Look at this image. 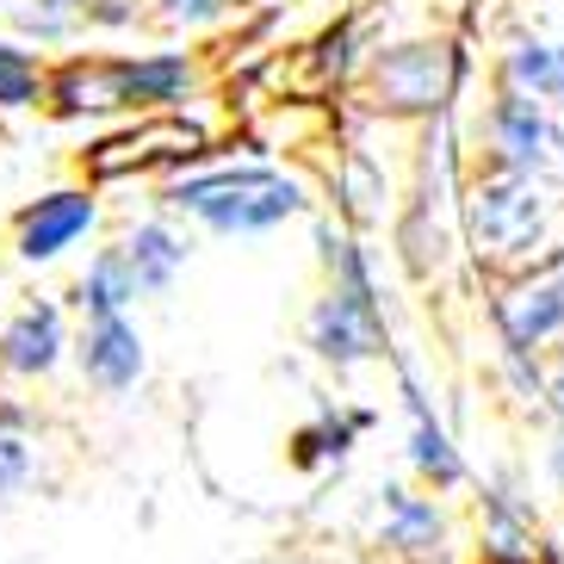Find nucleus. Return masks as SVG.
Returning <instances> with one entry per match:
<instances>
[{"mask_svg": "<svg viewBox=\"0 0 564 564\" xmlns=\"http://www.w3.org/2000/svg\"><path fill=\"white\" fill-rule=\"evenodd\" d=\"M316 261H323V292L304 316V348L329 372H366L398 354L391 341V316L379 299V267L354 224L316 217Z\"/></svg>", "mask_w": 564, "mask_h": 564, "instance_id": "f257e3e1", "label": "nucleus"}, {"mask_svg": "<svg viewBox=\"0 0 564 564\" xmlns=\"http://www.w3.org/2000/svg\"><path fill=\"white\" fill-rule=\"evenodd\" d=\"M162 212L193 217L212 236H273L311 217V186L273 162H212L162 181Z\"/></svg>", "mask_w": 564, "mask_h": 564, "instance_id": "f03ea898", "label": "nucleus"}, {"mask_svg": "<svg viewBox=\"0 0 564 564\" xmlns=\"http://www.w3.org/2000/svg\"><path fill=\"white\" fill-rule=\"evenodd\" d=\"M205 68L186 51L150 56H68L51 68V112L56 118H112V112H174L199 94Z\"/></svg>", "mask_w": 564, "mask_h": 564, "instance_id": "7ed1b4c3", "label": "nucleus"}, {"mask_svg": "<svg viewBox=\"0 0 564 564\" xmlns=\"http://www.w3.org/2000/svg\"><path fill=\"white\" fill-rule=\"evenodd\" d=\"M465 249L490 280L552 261V193L540 174L471 167L465 181Z\"/></svg>", "mask_w": 564, "mask_h": 564, "instance_id": "20e7f679", "label": "nucleus"}, {"mask_svg": "<svg viewBox=\"0 0 564 564\" xmlns=\"http://www.w3.org/2000/svg\"><path fill=\"white\" fill-rule=\"evenodd\" d=\"M471 82V51L459 37H403L384 51H366L360 68V100L372 118L391 124H429L459 106Z\"/></svg>", "mask_w": 564, "mask_h": 564, "instance_id": "39448f33", "label": "nucleus"}, {"mask_svg": "<svg viewBox=\"0 0 564 564\" xmlns=\"http://www.w3.org/2000/svg\"><path fill=\"white\" fill-rule=\"evenodd\" d=\"M478 167L502 174H558L564 167V124L552 118L546 100H533L521 87H497L478 112Z\"/></svg>", "mask_w": 564, "mask_h": 564, "instance_id": "423d86ee", "label": "nucleus"}, {"mask_svg": "<svg viewBox=\"0 0 564 564\" xmlns=\"http://www.w3.org/2000/svg\"><path fill=\"white\" fill-rule=\"evenodd\" d=\"M490 329H497L502 354H552L564 341V261L509 273L490 292Z\"/></svg>", "mask_w": 564, "mask_h": 564, "instance_id": "0eeeda50", "label": "nucleus"}, {"mask_svg": "<svg viewBox=\"0 0 564 564\" xmlns=\"http://www.w3.org/2000/svg\"><path fill=\"white\" fill-rule=\"evenodd\" d=\"M372 546L391 564H447L453 552V514L441 502V490H415V484H379V528Z\"/></svg>", "mask_w": 564, "mask_h": 564, "instance_id": "6e6552de", "label": "nucleus"}, {"mask_svg": "<svg viewBox=\"0 0 564 564\" xmlns=\"http://www.w3.org/2000/svg\"><path fill=\"white\" fill-rule=\"evenodd\" d=\"M205 155H212V131L205 124L174 118V112H150L137 131L106 137L100 150H87V174L94 181H124V174H143V167L181 174L186 162H205Z\"/></svg>", "mask_w": 564, "mask_h": 564, "instance_id": "1a4fd4ad", "label": "nucleus"}, {"mask_svg": "<svg viewBox=\"0 0 564 564\" xmlns=\"http://www.w3.org/2000/svg\"><path fill=\"white\" fill-rule=\"evenodd\" d=\"M391 372H398V398H403V415H410V441H403V459H410L415 484H429V490H459V484H471V465H465L459 441H453V429L441 422V410H434L429 384H422V372H415L410 354H391Z\"/></svg>", "mask_w": 564, "mask_h": 564, "instance_id": "9d476101", "label": "nucleus"}, {"mask_svg": "<svg viewBox=\"0 0 564 564\" xmlns=\"http://www.w3.org/2000/svg\"><path fill=\"white\" fill-rule=\"evenodd\" d=\"M94 230H100V199H94L87 186H56V193H44V199H32L19 212L13 254L44 267V261H56V254H68L75 242H87Z\"/></svg>", "mask_w": 564, "mask_h": 564, "instance_id": "9b49d317", "label": "nucleus"}, {"mask_svg": "<svg viewBox=\"0 0 564 564\" xmlns=\"http://www.w3.org/2000/svg\"><path fill=\"white\" fill-rule=\"evenodd\" d=\"M75 360H82V379L94 391L124 398V391H137L150 354H143V335H137L131 311H118V316H87L82 341H75Z\"/></svg>", "mask_w": 564, "mask_h": 564, "instance_id": "f8f14e48", "label": "nucleus"}, {"mask_svg": "<svg viewBox=\"0 0 564 564\" xmlns=\"http://www.w3.org/2000/svg\"><path fill=\"white\" fill-rule=\"evenodd\" d=\"M68 354V323L51 299L25 304V311L0 329V372H13V379H44L56 372Z\"/></svg>", "mask_w": 564, "mask_h": 564, "instance_id": "ddd939ff", "label": "nucleus"}, {"mask_svg": "<svg viewBox=\"0 0 564 564\" xmlns=\"http://www.w3.org/2000/svg\"><path fill=\"white\" fill-rule=\"evenodd\" d=\"M366 429H372V410H360V403H316L311 422L292 429V465L299 471H341L366 441Z\"/></svg>", "mask_w": 564, "mask_h": 564, "instance_id": "4468645a", "label": "nucleus"}, {"mask_svg": "<svg viewBox=\"0 0 564 564\" xmlns=\"http://www.w3.org/2000/svg\"><path fill=\"white\" fill-rule=\"evenodd\" d=\"M540 509L521 490V478H484L478 484V552H540Z\"/></svg>", "mask_w": 564, "mask_h": 564, "instance_id": "2eb2a0df", "label": "nucleus"}, {"mask_svg": "<svg viewBox=\"0 0 564 564\" xmlns=\"http://www.w3.org/2000/svg\"><path fill=\"white\" fill-rule=\"evenodd\" d=\"M497 87H521L533 100L546 106H564V44L546 32H528V25H514L502 37L497 51Z\"/></svg>", "mask_w": 564, "mask_h": 564, "instance_id": "dca6fc26", "label": "nucleus"}, {"mask_svg": "<svg viewBox=\"0 0 564 564\" xmlns=\"http://www.w3.org/2000/svg\"><path fill=\"white\" fill-rule=\"evenodd\" d=\"M335 199H341V217H348L354 230H372V224H384V217L403 212V193L391 186V174H384V162L366 143H354L348 155H341V174H335Z\"/></svg>", "mask_w": 564, "mask_h": 564, "instance_id": "f3484780", "label": "nucleus"}, {"mask_svg": "<svg viewBox=\"0 0 564 564\" xmlns=\"http://www.w3.org/2000/svg\"><path fill=\"white\" fill-rule=\"evenodd\" d=\"M124 254H131V267H137L143 299H162V292H174V280L186 273L193 242L174 230V217H143V224L124 230Z\"/></svg>", "mask_w": 564, "mask_h": 564, "instance_id": "a211bd4d", "label": "nucleus"}, {"mask_svg": "<svg viewBox=\"0 0 564 564\" xmlns=\"http://www.w3.org/2000/svg\"><path fill=\"white\" fill-rule=\"evenodd\" d=\"M75 311L82 316H118L131 311L137 299H143V285H137V267L131 254H124V242H112V249H100L94 261L82 267V280H75Z\"/></svg>", "mask_w": 564, "mask_h": 564, "instance_id": "6ab92c4d", "label": "nucleus"}, {"mask_svg": "<svg viewBox=\"0 0 564 564\" xmlns=\"http://www.w3.org/2000/svg\"><path fill=\"white\" fill-rule=\"evenodd\" d=\"M44 100H51V68L25 44L0 37V112H25V106H44Z\"/></svg>", "mask_w": 564, "mask_h": 564, "instance_id": "aec40b11", "label": "nucleus"}, {"mask_svg": "<svg viewBox=\"0 0 564 564\" xmlns=\"http://www.w3.org/2000/svg\"><path fill=\"white\" fill-rule=\"evenodd\" d=\"M13 25L37 44H63L87 25V7L82 0H13Z\"/></svg>", "mask_w": 564, "mask_h": 564, "instance_id": "412c9836", "label": "nucleus"}, {"mask_svg": "<svg viewBox=\"0 0 564 564\" xmlns=\"http://www.w3.org/2000/svg\"><path fill=\"white\" fill-rule=\"evenodd\" d=\"M32 478V441H25V410L0 403V502Z\"/></svg>", "mask_w": 564, "mask_h": 564, "instance_id": "4be33fe9", "label": "nucleus"}, {"mask_svg": "<svg viewBox=\"0 0 564 564\" xmlns=\"http://www.w3.org/2000/svg\"><path fill=\"white\" fill-rule=\"evenodd\" d=\"M366 37H360V25H354V19H341V25H335V32H323L316 37V75H323V82H348L354 68H366Z\"/></svg>", "mask_w": 564, "mask_h": 564, "instance_id": "5701e85b", "label": "nucleus"}, {"mask_svg": "<svg viewBox=\"0 0 564 564\" xmlns=\"http://www.w3.org/2000/svg\"><path fill=\"white\" fill-rule=\"evenodd\" d=\"M174 25H217V19H230L242 0H155Z\"/></svg>", "mask_w": 564, "mask_h": 564, "instance_id": "b1692460", "label": "nucleus"}, {"mask_svg": "<svg viewBox=\"0 0 564 564\" xmlns=\"http://www.w3.org/2000/svg\"><path fill=\"white\" fill-rule=\"evenodd\" d=\"M82 7H87V25H100V32L143 25V0H82Z\"/></svg>", "mask_w": 564, "mask_h": 564, "instance_id": "393cba45", "label": "nucleus"}, {"mask_svg": "<svg viewBox=\"0 0 564 564\" xmlns=\"http://www.w3.org/2000/svg\"><path fill=\"white\" fill-rule=\"evenodd\" d=\"M546 415L564 429V348H552L546 360Z\"/></svg>", "mask_w": 564, "mask_h": 564, "instance_id": "a878e982", "label": "nucleus"}, {"mask_svg": "<svg viewBox=\"0 0 564 564\" xmlns=\"http://www.w3.org/2000/svg\"><path fill=\"white\" fill-rule=\"evenodd\" d=\"M540 465H546V484L564 497V429H552V441H546V453H540Z\"/></svg>", "mask_w": 564, "mask_h": 564, "instance_id": "bb28decb", "label": "nucleus"}, {"mask_svg": "<svg viewBox=\"0 0 564 564\" xmlns=\"http://www.w3.org/2000/svg\"><path fill=\"white\" fill-rule=\"evenodd\" d=\"M478 564H552L540 552H478Z\"/></svg>", "mask_w": 564, "mask_h": 564, "instance_id": "cd10ccee", "label": "nucleus"}]
</instances>
